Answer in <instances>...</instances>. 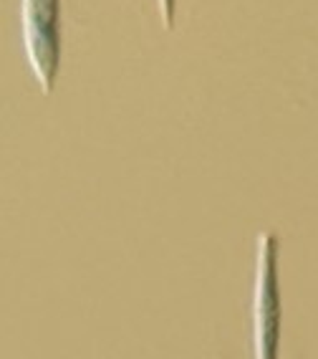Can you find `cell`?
Returning <instances> with one entry per match:
<instances>
[{
	"label": "cell",
	"instance_id": "6da1fadb",
	"mask_svg": "<svg viewBox=\"0 0 318 359\" xmlns=\"http://www.w3.org/2000/svg\"><path fill=\"white\" fill-rule=\"evenodd\" d=\"M283 346V289H280V243L273 233L258 238L253 289L255 359H280Z\"/></svg>",
	"mask_w": 318,
	"mask_h": 359
},
{
	"label": "cell",
	"instance_id": "7a4b0ae2",
	"mask_svg": "<svg viewBox=\"0 0 318 359\" xmlns=\"http://www.w3.org/2000/svg\"><path fill=\"white\" fill-rule=\"evenodd\" d=\"M20 39L41 91L51 94L64 61V0H20Z\"/></svg>",
	"mask_w": 318,
	"mask_h": 359
},
{
	"label": "cell",
	"instance_id": "3957f363",
	"mask_svg": "<svg viewBox=\"0 0 318 359\" xmlns=\"http://www.w3.org/2000/svg\"><path fill=\"white\" fill-rule=\"evenodd\" d=\"M159 3V13H162V20H165L167 28L174 26V11H177V0H157Z\"/></svg>",
	"mask_w": 318,
	"mask_h": 359
}]
</instances>
